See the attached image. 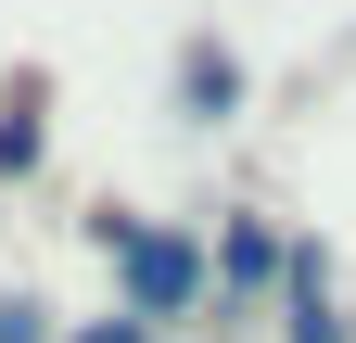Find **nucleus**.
<instances>
[{"mask_svg":"<svg viewBox=\"0 0 356 343\" xmlns=\"http://www.w3.org/2000/svg\"><path fill=\"white\" fill-rule=\"evenodd\" d=\"M102 254L127 267V318H178V306H191V280H204V254L165 242V229H140V217H102Z\"/></svg>","mask_w":356,"mask_h":343,"instance_id":"f257e3e1","label":"nucleus"},{"mask_svg":"<svg viewBox=\"0 0 356 343\" xmlns=\"http://www.w3.org/2000/svg\"><path fill=\"white\" fill-rule=\"evenodd\" d=\"M293 343H343V318H331V292L305 280V306H293Z\"/></svg>","mask_w":356,"mask_h":343,"instance_id":"f03ea898","label":"nucleus"},{"mask_svg":"<svg viewBox=\"0 0 356 343\" xmlns=\"http://www.w3.org/2000/svg\"><path fill=\"white\" fill-rule=\"evenodd\" d=\"M0 343H38V306H0Z\"/></svg>","mask_w":356,"mask_h":343,"instance_id":"20e7f679","label":"nucleus"},{"mask_svg":"<svg viewBox=\"0 0 356 343\" xmlns=\"http://www.w3.org/2000/svg\"><path fill=\"white\" fill-rule=\"evenodd\" d=\"M76 343H153V318H127V306H115L102 331H76Z\"/></svg>","mask_w":356,"mask_h":343,"instance_id":"7ed1b4c3","label":"nucleus"}]
</instances>
